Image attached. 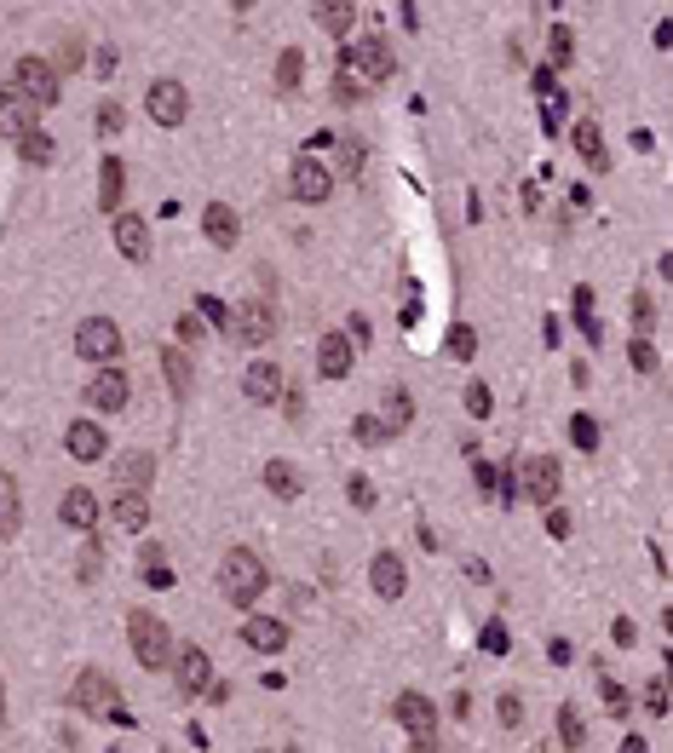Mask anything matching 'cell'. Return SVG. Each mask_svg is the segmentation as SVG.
Wrapping results in <instances>:
<instances>
[{"instance_id": "cell-17", "label": "cell", "mask_w": 673, "mask_h": 753, "mask_svg": "<svg viewBox=\"0 0 673 753\" xmlns=\"http://www.w3.org/2000/svg\"><path fill=\"white\" fill-rule=\"evenodd\" d=\"M317 374H323V380H346L351 374V340L346 334H323V340H317Z\"/></svg>"}, {"instance_id": "cell-40", "label": "cell", "mask_w": 673, "mask_h": 753, "mask_svg": "<svg viewBox=\"0 0 673 753\" xmlns=\"http://www.w3.org/2000/svg\"><path fill=\"white\" fill-rule=\"evenodd\" d=\"M351 432H357V443H369V449H380V443H386V420H374V414H357V420H351Z\"/></svg>"}, {"instance_id": "cell-44", "label": "cell", "mask_w": 673, "mask_h": 753, "mask_svg": "<svg viewBox=\"0 0 673 753\" xmlns=\"http://www.w3.org/2000/svg\"><path fill=\"white\" fill-rule=\"evenodd\" d=\"M478 644H484V650H489V656H507V627H501V621H489V627H484V633H478Z\"/></svg>"}, {"instance_id": "cell-58", "label": "cell", "mask_w": 673, "mask_h": 753, "mask_svg": "<svg viewBox=\"0 0 673 753\" xmlns=\"http://www.w3.org/2000/svg\"><path fill=\"white\" fill-rule=\"evenodd\" d=\"M530 87H535V92H547V98H553V69H535V75H530Z\"/></svg>"}, {"instance_id": "cell-33", "label": "cell", "mask_w": 673, "mask_h": 753, "mask_svg": "<svg viewBox=\"0 0 673 753\" xmlns=\"http://www.w3.org/2000/svg\"><path fill=\"white\" fill-rule=\"evenodd\" d=\"M409 420H415V397H409L403 386H392L386 391V432H403Z\"/></svg>"}, {"instance_id": "cell-2", "label": "cell", "mask_w": 673, "mask_h": 753, "mask_svg": "<svg viewBox=\"0 0 673 753\" xmlns=\"http://www.w3.org/2000/svg\"><path fill=\"white\" fill-rule=\"evenodd\" d=\"M127 639H133V656L150 673H167L173 667V627L150 610H127Z\"/></svg>"}, {"instance_id": "cell-13", "label": "cell", "mask_w": 673, "mask_h": 753, "mask_svg": "<svg viewBox=\"0 0 673 753\" xmlns=\"http://www.w3.org/2000/svg\"><path fill=\"white\" fill-rule=\"evenodd\" d=\"M392 713H397V725H403L409 736H432L438 731V708H432L420 690H403V696L392 702Z\"/></svg>"}, {"instance_id": "cell-16", "label": "cell", "mask_w": 673, "mask_h": 753, "mask_svg": "<svg viewBox=\"0 0 673 753\" xmlns=\"http://www.w3.org/2000/svg\"><path fill=\"white\" fill-rule=\"evenodd\" d=\"M242 391H248L254 403H282V397H288V374H282L277 363H254L248 380H242Z\"/></svg>"}, {"instance_id": "cell-48", "label": "cell", "mask_w": 673, "mask_h": 753, "mask_svg": "<svg viewBox=\"0 0 673 753\" xmlns=\"http://www.w3.org/2000/svg\"><path fill=\"white\" fill-rule=\"evenodd\" d=\"M121 121H127V115H121V104H98V133H104V138L121 133Z\"/></svg>"}, {"instance_id": "cell-46", "label": "cell", "mask_w": 673, "mask_h": 753, "mask_svg": "<svg viewBox=\"0 0 673 753\" xmlns=\"http://www.w3.org/2000/svg\"><path fill=\"white\" fill-rule=\"evenodd\" d=\"M627 357H633V368H639V374H656V345H650V340H633V351H627Z\"/></svg>"}, {"instance_id": "cell-53", "label": "cell", "mask_w": 673, "mask_h": 753, "mask_svg": "<svg viewBox=\"0 0 673 753\" xmlns=\"http://www.w3.org/2000/svg\"><path fill=\"white\" fill-rule=\"evenodd\" d=\"M340 167H346V173H363V144H357V138L340 144Z\"/></svg>"}, {"instance_id": "cell-8", "label": "cell", "mask_w": 673, "mask_h": 753, "mask_svg": "<svg viewBox=\"0 0 673 753\" xmlns=\"http://www.w3.org/2000/svg\"><path fill=\"white\" fill-rule=\"evenodd\" d=\"M518 478H524V495H530L535 506H553L558 501V483H564V472H558L553 455H530L524 466H518Z\"/></svg>"}, {"instance_id": "cell-18", "label": "cell", "mask_w": 673, "mask_h": 753, "mask_svg": "<svg viewBox=\"0 0 673 753\" xmlns=\"http://www.w3.org/2000/svg\"><path fill=\"white\" fill-rule=\"evenodd\" d=\"M369 581H374V593H380V598H403V587H409V575H403V558H397V552H374Z\"/></svg>"}, {"instance_id": "cell-14", "label": "cell", "mask_w": 673, "mask_h": 753, "mask_svg": "<svg viewBox=\"0 0 673 753\" xmlns=\"http://www.w3.org/2000/svg\"><path fill=\"white\" fill-rule=\"evenodd\" d=\"M173 673H179V690H185V696H208L213 667H208V650H202V644H185L179 662H173Z\"/></svg>"}, {"instance_id": "cell-36", "label": "cell", "mask_w": 673, "mask_h": 753, "mask_svg": "<svg viewBox=\"0 0 673 753\" xmlns=\"http://www.w3.org/2000/svg\"><path fill=\"white\" fill-rule=\"evenodd\" d=\"M18 150H24V161H35V167H47V161H58V144H52V138L41 133V127L18 138Z\"/></svg>"}, {"instance_id": "cell-47", "label": "cell", "mask_w": 673, "mask_h": 753, "mask_svg": "<svg viewBox=\"0 0 673 753\" xmlns=\"http://www.w3.org/2000/svg\"><path fill=\"white\" fill-rule=\"evenodd\" d=\"M334 98H340V104H351V98H363V81L340 69V75H334Z\"/></svg>"}, {"instance_id": "cell-41", "label": "cell", "mask_w": 673, "mask_h": 753, "mask_svg": "<svg viewBox=\"0 0 673 753\" xmlns=\"http://www.w3.org/2000/svg\"><path fill=\"white\" fill-rule=\"evenodd\" d=\"M489 409H495L489 386H484V380H472V386H466V414H472V420H489Z\"/></svg>"}, {"instance_id": "cell-5", "label": "cell", "mask_w": 673, "mask_h": 753, "mask_svg": "<svg viewBox=\"0 0 673 753\" xmlns=\"http://www.w3.org/2000/svg\"><path fill=\"white\" fill-rule=\"evenodd\" d=\"M121 345H127V340H121V328H116L110 317H87L81 328H75V351H81L87 363H104V368H110V363L121 357Z\"/></svg>"}, {"instance_id": "cell-22", "label": "cell", "mask_w": 673, "mask_h": 753, "mask_svg": "<svg viewBox=\"0 0 673 753\" xmlns=\"http://www.w3.org/2000/svg\"><path fill=\"white\" fill-rule=\"evenodd\" d=\"M64 449H70L75 460H98L110 449V437H104V426H93V420H75L70 432H64Z\"/></svg>"}, {"instance_id": "cell-60", "label": "cell", "mask_w": 673, "mask_h": 753, "mask_svg": "<svg viewBox=\"0 0 673 753\" xmlns=\"http://www.w3.org/2000/svg\"><path fill=\"white\" fill-rule=\"evenodd\" d=\"M0 725H6V679H0Z\"/></svg>"}, {"instance_id": "cell-56", "label": "cell", "mask_w": 673, "mask_h": 753, "mask_svg": "<svg viewBox=\"0 0 673 753\" xmlns=\"http://www.w3.org/2000/svg\"><path fill=\"white\" fill-rule=\"evenodd\" d=\"M179 340H202V317H196V311L179 317Z\"/></svg>"}, {"instance_id": "cell-1", "label": "cell", "mask_w": 673, "mask_h": 753, "mask_svg": "<svg viewBox=\"0 0 673 753\" xmlns=\"http://www.w3.org/2000/svg\"><path fill=\"white\" fill-rule=\"evenodd\" d=\"M70 708H81L87 719H110V725H133V713H127V702H121V690L110 685V673H98V667H87V673H75V685H70Z\"/></svg>"}, {"instance_id": "cell-20", "label": "cell", "mask_w": 673, "mask_h": 753, "mask_svg": "<svg viewBox=\"0 0 673 753\" xmlns=\"http://www.w3.org/2000/svg\"><path fill=\"white\" fill-rule=\"evenodd\" d=\"M242 639H248V650H259V656H277L282 644H288V627H282L277 616H248Z\"/></svg>"}, {"instance_id": "cell-37", "label": "cell", "mask_w": 673, "mask_h": 753, "mask_svg": "<svg viewBox=\"0 0 673 753\" xmlns=\"http://www.w3.org/2000/svg\"><path fill=\"white\" fill-rule=\"evenodd\" d=\"M144 581H150L156 593H162V587H173V570H167V552L156 547V541L144 547Z\"/></svg>"}, {"instance_id": "cell-29", "label": "cell", "mask_w": 673, "mask_h": 753, "mask_svg": "<svg viewBox=\"0 0 673 753\" xmlns=\"http://www.w3.org/2000/svg\"><path fill=\"white\" fill-rule=\"evenodd\" d=\"M311 18L323 23L328 35H351V23H357V6H351V0H323V6H311Z\"/></svg>"}, {"instance_id": "cell-35", "label": "cell", "mask_w": 673, "mask_h": 753, "mask_svg": "<svg viewBox=\"0 0 673 753\" xmlns=\"http://www.w3.org/2000/svg\"><path fill=\"white\" fill-rule=\"evenodd\" d=\"M570 305H576V322H581V334H587V345H593V340H599V317H593V305H599V294H593V288L581 282V288H576V299H570Z\"/></svg>"}, {"instance_id": "cell-7", "label": "cell", "mask_w": 673, "mask_h": 753, "mask_svg": "<svg viewBox=\"0 0 673 753\" xmlns=\"http://www.w3.org/2000/svg\"><path fill=\"white\" fill-rule=\"evenodd\" d=\"M12 87L24 92V98H35V110H52L58 104V69L47 58H18V81Z\"/></svg>"}, {"instance_id": "cell-52", "label": "cell", "mask_w": 673, "mask_h": 753, "mask_svg": "<svg viewBox=\"0 0 673 753\" xmlns=\"http://www.w3.org/2000/svg\"><path fill=\"white\" fill-rule=\"evenodd\" d=\"M346 495H351V506H363V512H369V506H374V483L369 478H351Z\"/></svg>"}, {"instance_id": "cell-23", "label": "cell", "mask_w": 673, "mask_h": 753, "mask_svg": "<svg viewBox=\"0 0 673 753\" xmlns=\"http://www.w3.org/2000/svg\"><path fill=\"white\" fill-rule=\"evenodd\" d=\"M58 518H64L75 535H93V524H98V501L87 495V489H70V495L58 501Z\"/></svg>"}, {"instance_id": "cell-6", "label": "cell", "mask_w": 673, "mask_h": 753, "mask_svg": "<svg viewBox=\"0 0 673 753\" xmlns=\"http://www.w3.org/2000/svg\"><path fill=\"white\" fill-rule=\"evenodd\" d=\"M231 334H236V345H248V351H259V345H265L271 334H277V311H271L265 299H248V305H236Z\"/></svg>"}, {"instance_id": "cell-61", "label": "cell", "mask_w": 673, "mask_h": 753, "mask_svg": "<svg viewBox=\"0 0 673 753\" xmlns=\"http://www.w3.org/2000/svg\"><path fill=\"white\" fill-rule=\"evenodd\" d=\"M288 753H294V748H288Z\"/></svg>"}, {"instance_id": "cell-26", "label": "cell", "mask_w": 673, "mask_h": 753, "mask_svg": "<svg viewBox=\"0 0 673 753\" xmlns=\"http://www.w3.org/2000/svg\"><path fill=\"white\" fill-rule=\"evenodd\" d=\"M265 489H271V495H282V501H294V495L305 489L300 466H294V460H265Z\"/></svg>"}, {"instance_id": "cell-24", "label": "cell", "mask_w": 673, "mask_h": 753, "mask_svg": "<svg viewBox=\"0 0 673 753\" xmlns=\"http://www.w3.org/2000/svg\"><path fill=\"white\" fill-rule=\"evenodd\" d=\"M570 144H576V156H587V167H610V156H604V133H599V121H576L570 127Z\"/></svg>"}, {"instance_id": "cell-9", "label": "cell", "mask_w": 673, "mask_h": 753, "mask_svg": "<svg viewBox=\"0 0 673 753\" xmlns=\"http://www.w3.org/2000/svg\"><path fill=\"white\" fill-rule=\"evenodd\" d=\"M144 110H150V121H162V127H179V121L190 115V92L179 87V81H150Z\"/></svg>"}, {"instance_id": "cell-49", "label": "cell", "mask_w": 673, "mask_h": 753, "mask_svg": "<svg viewBox=\"0 0 673 753\" xmlns=\"http://www.w3.org/2000/svg\"><path fill=\"white\" fill-rule=\"evenodd\" d=\"M570 529H576V518H570V512H558V506H547V535H553V541H564Z\"/></svg>"}, {"instance_id": "cell-39", "label": "cell", "mask_w": 673, "mask_h": 753, "mask_svg": "<svg viewBox=\"0 0 673 753\" xmlns=\"http://www.w3.org/2000/svg\"><path fill=\"white\" fill-rule=\"evenodd\" d=\"M449 357H478V328H466V322H455V328H449Z\"/></svg>"}, {"instance_id": "cell-32", "label": "cell", "mask_w": 673, "mask_h": 753, "mask_svg": "<svg viewBox=\"0 0 673 753\" xmlns=\"http://www.w3.org/2000/svg\"><path fill=\"white\" fill-rule=\"evenodd\" d=\"M150 472H156V460L150 455H121V466H116L121 489H139V495H144V483H150Z\"/></svg>"}, {"instance_id": "cell-15", "label": "cell", "mask_w": 673, "mask_h": 753, "mask_svg": "<svg viewBox=\"0 0 673 753\" xmlns=\"http://www.w3.org/2000/svg\"><path fill=\"white\" fill-rule=\"evenodd\" d=\"M116 248H121V259H133V265L150 259V225H144L139 213H127V207L116 213Z\"/></svg>"}, {"instance_id": "cell-28", "label": "cell", "mask_w": 673, "mask_h": 753, "mask_svg": "<svg viewBox=\"0 0 673 753\" xmlns=\"http://www.w3.org/2000/svg\"><path fill=\"white\" fill-rule=\"evenodd\" d=\"M18 524H24V495H18L12 472H0V535H12Z\"/></svg>"}, {"instance_id": "cell-11", "label": "cell", "mask_w": 673, "mask_h": 753, "mask_svg": "<svg viewBox=\"0 0 673 753\" xmlns=\"http://www.w3.org/2000/svg\"><path fill=\"white\" fill-rule=\"evenodd\" d=\"M328 190H334V173H328L323 161L311 156V150H305V156H294V202H328Z\"/></svg>"}, {"instance_id": "cell-38", "label": "cell", "mask_w": 673, "mask_h": 753, "mask_svg": "<svg viewBox=\"0 0 673 753\" xmlns=\"http://www.w3.org/2000/svg\"><path fill=\"white\" fill-rule=\"evenodd\" d=\"M570 443H576L581 455H593V449H599V420H593V414H576V420H570Z\"/></svg>"}, {"instance_id": "cell-54", "label": "cell", "mask_w": 673, "mask_h": 753, "mask_svg": "<svg viewBox=\"0 0 673 753\" xmlns=\"http://www.w3.org/2000/svg\"><path fill=\"white\" fill-rule=\"evenodd\" d=\"M501 725H512V731L524 725V702L518 696H501Z\"/></svg>"}, {"instance_id": "cell-42", "label": "cell", "mask_w": 673, "mask_h": 753, "mask_svg": "<svg viewBox=\"0 0 673 753\" xmlns=\"http://www.w3.org/2000/svg\"><path fill=\"white\" fill-rule=\"evenodd\" d=\"M604 708H610V713H616V719H622V713H633V696H627V690L622 685H616V679H604Z\"/></svg>"}, {"instance_id": "cell-59", "label": "cell", "mask_w": 673, "mask_h": 753, "mask_svg": "<svg viewBox=\"0 0 673 753\" xmlns=\"http://www.w3.org/2000/svg\"><path fill=\"white\" fill-rule=\"evenodd\" d=\"M409 753H438V742H432V736H415V748Z\"/></svg>"}, {"instance_id": "cell-43", "label": "cell", "mask_w": 673, "mask_h": 753, "mask_svg": "<svg viewBox=\"0 0 673 753\" xmlns=\"http://www.w3.org/2000/svg\"><path fill=\"white\" fill-rule=\"evenodd\" d=\"M98 564H104V552H98V541L87 535V547H81V564H75V575H81V581H98Z\"/></svg>"}, {"instance_id": "cell-25", "label": "cell", "mask_w": 673, "mask_h": 753, "mask_svg": "<svg viewBox=\"0 0 673 753\" xmlns=\"http://www.w3.org/2000/svg\"><path fill=\"white\" fill-rule=\"evenodd\" d=\"M162 374H167V386L179 391V397H190V380H196V368H190V357H185V345H162Z\"/></svg>"}, {"instance_id": "cell-10", "label": "cell", "mask_w": 673, "mask_h": 753, "mask_svg": "<svg viewBox=\"0 0 673 753\" xmlns=\"http://www.w3.org/2000/svg\"><path fill=\"white\" fill-rule=\"evenodd\" d=\"M41 127V110L35 98H24L18 87H0V138H24Z\"/></svg>"}, {"instance_id": "cell-4", "label": "cell", "mask_w": 673, "mask_h": 753, "mask_svg": "<svg viewBox=\"0 0 673 753\" xmlns=\"http://www.w3.org/2000/svg\"><path fill=\"white\" fill-rule=\"evenodd\" d=\"M340 64H346V75H357L363 87H374V81H392L397 58H392V41H386V35H363V41L346 46Z\"/></svg>"}, {"instance_id": "cell-30", "label": "cell", "mask_w": 673, "mask_h": 753, "mask_svg": "<svg viewBox=\"0 0 673 753\" xmlns=\"http://www.w3.org/2000/svg\"><path fill=\"white\" fill-rule=\"evenodd\" d=\"M570 58H576V35H570V23H553V35H547V69L558 75Z\"/></svg>"}, {"instance_id": "cell-45", "label": "cell", "mask_w": 673, "mask_h": 753, "mask_svg": "<svg viewBox=\"0 0 673 753\" xmlns=\"http://www.w3.org/2000/svg\"><path fill=\"white\" fill-rule=\"evenodd\" d=\"M196 317H202V322H219V328H225V322H231V311H225V305H219L213 294H196Z\"/></svg>"}, {"instance_id": "cell-27", "label": "cell", "mask_w": 673, "mask_h": 753, "mask_svg": "<svg viewBox=\"0 0 673 753\" xmlns=\"http://www.w3.org/2000/svg\"><path fill=\"white\" fill-rule=\"evenodd\" d=\"M116 524L127 529V535L150 524V501H144L139 489H116Z\"/></svg>"}, {"instance_id": "cell-3", "label": "cell", "mask_w": 673, "mask_h": 753, "mask_svg": "<svg viewBox=\"0 0 673 753\" xmlns=\"http://www.w3.org/2000/svg\"><path fill=\"white\" fill-rule=\"evenodd\" d=\"M219 593L248 610V604L265 593V558H259V552H248V547H231L225 558H219Z\"/></svg>"}, {"instance_id": "cell-57", "label": "cell", "mask_w": 673, "mask_h": 753, "mask_svg": "<svg viewBox=\"0 0 673 753\" xmlns=\"http://www.w3.org/2000/svg\"><path fill=\"white\" fill-rule=\"evenodd\" d=\"M98 75H116V46H98Z\"/></svg>"}, {"instance_id": "cell-50", "label": "cell", "mask_w": 673, "mask_h": 753, "mask_svg": "<svg viewBox=\"0 0 673 753\" xmlns=\"http://www.w3.org/2000/svg\"><path fill=\"white\" fill-rule=\"evenodd\" d=\"M645 708L650 713H668V679H650V685H645Z\"/></svg>"}, {"instance_id": "cell-12", "label": "cell", "mask_w": 673, "mask_h": 753, "mask_svg": "<svg viewBox=\"0 0 673 753\" xmlns=\"http://www.w3.org/2000/svg\"><path fill=\"white\" fill-rule=\"evenodd\" d=\"M127 391H133V386H127V374L110 363V368H98V374H93V386H87V403H93L98 414H116V409H127Z\"/></svg>"}, {"instance_id": "cell-21", "label": "cell", "mask_w": 673, "mask_h": 753, "mask_svg": "<svg viewBox=\"0 0 673 753\" xmlns=\"http://www.w3.org/2000/svg\"><path fill=\"white\" fill-rule=\"evenodd\" d=\"M202 230H208V242H219V248H236L242 219H236L231 202H208V213H202Z\"/></svg>"}, {"instance_id": "cell-19", "label": "cell", "mask_w": 673, "mask_h": 753, "mask_svg": "<svg viewBox=\"0 0 673 753\" xmlns=\"http://www.w3.org/2000/svg\"><path fill=\"white\" fill-rule=\"evenodd\" d=\"M121 196H127V167H121V156H104L98 161V207L121 213Z\"/></svg>"}, {"instance_id": "cell-51", "label": "cell", "mask_w": 673, "mask_h": 753, "mask_svg": "<svg viewBox=\"0 0 673 753\" xmlns=\"http://www.w3.org/2000/svg\"><path fill=\"white\" fill-rule=\"evenodd\" d=\"M633 322H639V340H645V328L656 322V305H650V294H633Z\"/></svg>"}, {"instance_id": "cell-34", "label": "cell", "mask_w": 673, "mask_h": 753, "mask_svg": "<svg viewBox=\"0 0 673 753\" xmlns=\"http://www.w3.org/2000/svg\"><path fill=\"white\" fill-rule=\"evenodd\" d=\"M558 736H564V748H570V753L587 748V725H581L576 702H564V708H558Z\"/></svg>"}, {"instance_id": "cell-31", "label": "cell", "mask_w": 673, "mask_h": 753, "mask_svg": "<svg viewBox=\"0 0 673 753\" xmlns=\"http://www.w3.org/2000/svg\"><path fill=\"white\" fill-rule=\"evenodd\" d=\"M300 75H305V52H300V46H288V52L277 58V92H282V98H288V92H300Z\"/></svg>"}, {"instance_id": "cell-55", "label": "cell", "mask_w": 673, "mask_h": 753, "mask_svg": "<svg viewBox=\"0 0 673 753\" xmlns=\"http://www.w3.org/2000/svg\"><path fill=\"white\" fill-rule=\"evenodd\" d=\"M610 639H616V644H633V639H639V627H633L627 616H616V627H610Z\"/></svg>"}]
</instances>
